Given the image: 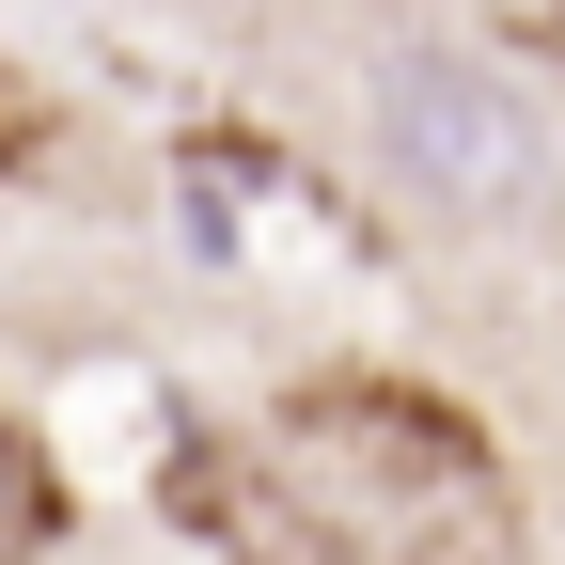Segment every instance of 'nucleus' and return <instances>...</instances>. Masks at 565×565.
Instances as JSON below:
<instances>
[{
  "instance_id": "1",
  "label": "nucleus",
  "mask_w": 565,
  "mask_h": 565,
  "mask_svg": "<svg viewBox=\"0 0 565 565\" xmlns=\"http://www.w3.org/2000/svg\"><path fill=\"white\" fill-rule=\"evenodd\" d=\"M173 519L236 565H471L503 534V456L408 377H299L173 440Z\"/></svg>"
},
{
  "instance_id": "2",
  "label": "nucleus",
  "mask_w": 565,
  "mask_h": 565,
  "mask_svg": "<svg viewBox=\"0 0 565 565\" xmlns=\"http://www.w3.org/2000/svg\"><path fill=\"white\" fill-rule=\"evenodd\" d=\"M377 126H393V158H408L424 189H440V204H471V221H487V204H534V126H519V95H487L471 63L408 47Z\"/></svg>"
},
{
  "instance_id": "3",
  "label": "nucleus",
  "mask_w": 565,
  "mask_h": 565,
  "mask_svg": "<svg viewBox=\"0 0 565 565\" xmlns=\"http://www.w3.org/2000/svg\"><path fill=\"white\" fill-rule=\"evenodd\" d=\"M47 534H63V487H47V456L17 440V424H0V565H32Z\"/></svg>"
}]
</instances>
